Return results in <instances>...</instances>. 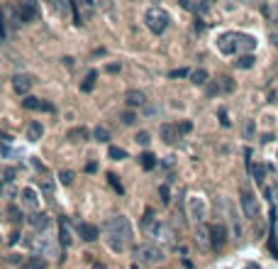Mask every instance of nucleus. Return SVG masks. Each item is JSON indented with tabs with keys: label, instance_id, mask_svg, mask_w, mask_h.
Segmentation results:
<instances>
[{
	"label": "nucleus",
	"instance_id": "obj_1",
	"mask_svg": "<svg viewBox=\"0 0 278 269\" xmlns=\"http://www.w3.org/2000/svg\"><path fill=\"white\" fill-rule=\"evenodd\" d=\"M105 235H108V245H110L112 252H125L135 240V230L130 225V218L127 215H112L105 223Z\"/></svg>",
	"mask_w": 278,
	"mask_h": 269
},
{
	"label": "nucleus",
	"instance_id": "obj_2",
	"mask_svg": "<svg viewBox=\"0 0 278 269\" xmlns=\"http://www.w3.org/2000/svg\"><path fill=\"white\" fill-rule=\"evenodd\" d=\"M135 260L144 267H154V265H161L166 260V252L156 242H146V245H139L135 250Z\"/></svg>",
	"mask_w": 278,
	"mask_h": 269
},
{
	"label": "nucleus",
	"instance_id": "obj_3",
	"mask_svg": "<svg viewBox=\"0 0 278 269\" xmlns=\"http://www.w3.org/2000/svg\"><path fill=\"white\" fill-rule=\"evenodd\" d=\"M144 22H146V27L154 34H164L168 22H171V17H168L166 10H161V7H149L146 15H144Z\"/></svg>",
	"mask_w": 278,
	"mask_h": 269
},
{
	"label": "nucleus",
	"instance_id": "obj_4",
	"mask_svg": "<svg viewBox=\"0 0 278 269\" xmlns=\"http://www.w3.org/2000/svg\"><path fill=\"white\" fill-rule=\"evenodd\" d=\"M205 215H208V206H205V198L203 196H188V218L198 223H205Z\"/></svg>",
	"mask_w": 278,
	"mask_h": 269
},
{
	"label": "nucleus",
	"instance_id": "obj_5",
	"mask_svg": "<svg viewBox=\"0 0 278 269\" xmlns=\"http://www.w3.org/2000/svg\"><path fill=\"white\" fill-rule=\"evenodd\" d=\"M146 235L151 238V242H156V245L161 247V245H166V242H171V240H173V230L168 228L166 223H161V220L156 218V223L146 230Z\"/></svg>",
	"mask_w": 278,
	"mask_h": 269
},
{
	"label": "nucleus",
	"instance_id": "obj_6",
	"mask_svg": "<svg viewBox=\"0 0 278 269\" xmlns=\"http://www.w3.org/2000/svg\"><path fill=\"white\" fill-rule=\"evenodd\" d=\"M15 10H17V15H20L22 22H32V20H37V15H39L37 0H20Z\"/></svg>",
	"mask_w": 278,
	"mask_h": 269
},
{
	"label": "nucleus",
	"instance_id": "obj_7",
	"mask_svg": "<svg viewBox=\"0 0 278 269\" xmlns=\"http://www.w3.org/2000/svg\"><path fill=\"white\" fill-rule=\"evenodd\" d=\"M20 206L25 210H32V213L39 208V193H37V188L25 186V188L20 191Z\"/></svg>",
	"mask_w": 278,
	"mask_h": 269
},
{
	"label": "nucleus",
	"instance_id": "obj_8",
	"mask_svg": "<svg viewBox=\"0 0 278 269\" xmlns=\"http://www.w3.org/2000/svg\"><path fill=\"white\" fill-rule=\"evenodd\" d=\"M195 245L203 250V252H208V250H212V240H210V228L205 225V223H198L195 225Z\"/></svg>",
	"mask_w": 278,
	"mask_h": 269
},
{
	"label": "nucleus",
	"instance_id": "obj_9",
	"mask_svg": "<svg viewBox=\"0 0 278 269\" xmlns=\"http://www.w3.org/2000/svg\"><path fill=\"white\" fill-rule=\"evenodd\" d=\"M22 108L27 110H44V113H54V105L44 98H34V95H25L22 98Z\"/></svg>",
	"mask_w": 278,
	"mask_h": 269
},
{
	"label": "nucleus",
	"instance_id": "obj_10",
	"mask_svg": "<svg viewBox=\"0 0 278 269\" xmlns=\"http://www.w3.org/2000/svg\"><path fill=\"white\" fill-rule=\"evenodd\" d=\"M242 210H244V215H247L249 220H256V218H259V203H256V196L249 193V191H244V193H242Z\"/></svg>",
	"mask_w": 278,
	"mask_h": 269
},
{
	"label": "nucleus",
	"instance_id": "obj_11",
	"mask_svg": "<svg viewBox=\"0 0 278 269\" xmlns=\"http://www.w3.org/2000/svg\"><path fill=\"white\" fill-rule=\"evenodd\" d=\"M234 49L237 52H242V54H251L254 49H256V39L251 37V34H234Z\"/></svg>",
	"mask_w": 278,
	"mask_h": 269
},
{
	"label": "nucleus",
	"instance_id": "obj_12",
	"mask_svg": "<svg viewBox=\"0 0 278 269\" xmlns=\"http://www.w3.org/2000/svg\"><path fill=\"white\" fill-rule=\"evenodd\" d=\"M210 240H212V247L215 250H222L224 242H227V225L224 223L210 225Z\"/></svg>",
	"mask_w": 278,
	"mask_h": 269
},
{
	"label": "nucleus",
	"instance_id": "obj_13",
	"mask_svg": "<svg viewBox=\"0 0 278 269\" xmlns=\"http://www.w3.org/2000/svg\"><path fill=\"white\" fill-rule=\"evenodd\" d=\"M32 86H34V79L27 76V74H17L12 79V89H15V93H20V95H27L29 90H32Z\"/></svg>",
	"mask_w": 278,
	"mask_h": 269
},
{
	"label": "nucleus",
	"instance_id": "obj_14",
	"mask_svg": "<svg viewBox=\"0 0 278 269\" xmlns=\"http://www.w3.org/2000/svg\"><path fill=\"white\" fill-rule=\"evenodd\" d=\"M217 49L227 54V57H232V54H237V49H234V32H222L220 37H217Z\"/></svg>",
	"mask_w": 278,
	"mask_h": 269
},
{
	"label": "nucleus",
	"instance_id": "obj_15",
	"mask_svg": "<svg viewBox=\"0 0 278 269\" xmlns=\"http://www.w3.org/2000/svg\"><path fill=\"white\" fill-rule=\"evenodd\" d=\"M76 233H78V238L83 240V242H95V240L100 238V230H98L93 223H81V225L76 228Z\"/></svg>",
	"mask_w": 278,
	"mask_h": 269
},
{
	"label": "nucleus",
	"instance_id": "obj_16",
	"mask_svg": "<svg viewBox=\"0 0 278 269\" xmlns=\"http://www.w3.org/2000/svg\"><path fill=\"white\" fill-rule=\"evenodd\" d=\"M125 103H127L130 108H144V105H146V95H144V90L130 89L125 93Z\"/></svg>",
	"mask_w": 278,
	"mask_h": 269
},
{
	"label": "nucleus",
	"instance_id": "obj_17",
	"mask_svg": "<svg viewBox=\"0 0 278 269\" xmlns=\"http://www.w3.org/2000/svg\"><path fill=\"white\" fill-rule=\"evenodd\" d=\"M34 247H37V250H42V255H44V257H54L56 255V242L49 238V235H42V238L34 242Z\"/></svg>",
	"mask_w": 278,
	"mask_h": 269
},
{
	"label": "nucleus",
	"instance_id": "obj_18",
	"mask_svg": "<svg viewBox=\"0 0 278 269\" xmlns=\"http://www.w3.org/2000/svg\"><path fill=\"white\" fill-rule=\"evenodd\" d=\"M2 15H5V22H7V30H17V27L22 25V20H20L17 10H12V7L2 5Z\"/></svg>",
	"mask_w": 278,
	"mask_h": 269
},
{
	"label": "nucleus",
	"instance_id": "obj_19",
	"mask_svg": "<svg viewBox=\"0 0 278 269\" xmlns=\"http://www.w3.org/2000/svg\"><path fill=\"white\" fill-rule=\"evenodd\" d=\"M49 223H52V218H49L47 213H37V210H34V215L29 218V225H32L34 230H42V233L49 228Z\"/></svg>",
	"mask_w": 278,
	"mask_h": 269
},
{
	"label": "nucleus",
	"instance_id": "obj_20",
	"mask_svg": "<svg viewBox=\"0 0 278 269\" xmlns=\"http://www.w3.org/2000/svg\"><path fill=\"white\" fill-rule=\"evenodd\" d=\"M42 135H44V125L39 120H32L27 125V140L29 142H37V140H42Z\"/></svg>",
	"mask_w": 278,
	"mask_h": 269
},
{
	"label": "nucleus",
	"instance_id": "obj_21",
	"mask_svg": "<svg viewBox=\"0 0 278 269\" xmlns=\"http://www.w3.org/2000/svg\"><path fill=\"white\" fill-rule=\"evenodd\" d=\"M20 269H47V260H44V255H34V257H27Z\"/></svg>",
	"mask_w": 278,
	"mask_h": 269
},
{
	"label": "nucleus",
	"instance_id": "obj_22",
	"mask_svg": "<svg viewBox=\"0 0 278 269\" xmlns=\"http://www.w3.org/2000/svg\"><path fill=\"white\" fill-rule=\"evenodd\" d=\"M159 132H161V140H164L166 145H173V142H176V137H178L176 125H168V122H164V125H161V130H159Z\"/></svg>",
	"mask_w": 278,
	"mask_h": 269
},
{
	"label": "nucleus",
	"instance_id": "obj_23",
	"mask_svg": "<svg viewBox=\"0 0 278 269\" xmlns=\"http://www.w3.org/2000/svg\"><path fill=\"white\" fill-rule=\"evenodd\" d=\"M59 240H61L64 247H71L73 245V235H71V228H69L66 220H61V225H59Z\"/></svg>",
	"mask_w": 278,
	"mask_h": 269
},
{
	"label": "nucleus",
	"instance_id": "obj_24",
	"mask_svg": "<svg viewBox=\"0 0 278 269\" xmlns=\"http://www.w3.org/2000/svg\"><path fill=\"white\" fill-rule=\"evenodd\" d=\"M52 5H54V10L61 17H69L73 12V2L71 0H52Z\"/></svg>",
	"mask_w": 278,
	"mask_h": 269
},
{
	"label": "nucleus",
	"instance_id": "obj_25",
	"mask_svg": "<svg viewBox=\"0 0 278 269\" xmlns=\"http://www.w3.org/2000/svg\"><path fill=\"white\" fill-rule=\"evenodd\" d=\"M71 142H88L90 140V132L85 130V127H73V130H69V135H66Z\"/></svg>",
	"mask_w": 278,
	"mask_h": 269
},
{
	"label": "nucleus",
	"instance_id": "obj_26",
	"mask_svg": "<svg viewBox=\"0 0 278 269\" xmlns=\"http://www.w3.org/2000/svg\"><path fill=\"white\" fill-rule=\"evenodd\" d=\"M254 64H256V57H254V54H239L237 61H234V66H237V69H244V71L251 69Z\"/></svg>",
	"mask_w": 278,
	"mask_h": 269
},
{
	"label": "nucleus",
	"instance_id": "obj_27",
	"mask_svg": "<svg viewBox=\"0 0 278 269\" xmlns=\"http://www.w3.org/2000/svg\"><path fill=\"white\" fill-rule=\"evenodd\" d=\"M264 12H266L269 22L278 27V2H266V5H264Z\"/></svg>",
	"mask_w": 278,
	"mask_h": 269
},
{
	"label": "nucleus",
	"instance_id": "obj_28",
	"mask_svg": "<svg viewBox=\"0 0 278 269\" xmlns=\"http://www.w3.org/2000/svg\"><path fill=\"white\" fill-rule=\"evenodd\" d=\"M208 79H210V76H208L205 69H195L193 74H191V84H193V86H205Z\"/></svg>",
	"mask_w": 278,
	"mask_h": 269
},
{
	"label": "nucleus",
	"instance_id": "obj_29",
	"mask_svg": "<svg viewBox=\"0 0 278 269\" xmlns=\"http://www.w3.org/2000/svg\"><path fill=\"white\" fill-rule=\"evenodd\" d=\"M251 174H254V181L259 183V186H264V177H266V167L264 164H249Z\"/></svg>",
	"mask_w": 278,
	"mask_h": 269
},
{
	"label": "nucleus",
	"instance_id": "obj_30",
	"mask_svg": "<svg viewBox=\"0 0 278 269\" xmlns=\"http://www.w3.org/2000/svg\"><path fill=\"white\" fill-rule=\"evenodd\" d=\"M120 120H122L125 127H132L139 118H137V113H135V108H130V110H122V113H120Z\"/></svg>",
	"mask_w": 278,
	"mask_h": 269
},
{
	"label": "nucleus",
	"instance_id": "obj_31",
	"mask_svg": "<svg viewBox=\"0 0 278 269\" xmlns=\"http://www.w3.org/2000/svg\"><path fill=\"white\" fill-rule=\"evenodd\" d=\"M93 137H95V142H110V130L105 125H98L93 130Z\"/></svg>",
	"mask_w": 278,
	"mask_h": 269
},
{
	"label": "nucleus",
	"instance_id": "obj_32",
	"mask_svg": "<svg viewBox=\"0 0 278 269\" xmlns=\"http://www.w3.org/2000/svg\"><path fill=\"white\" fill-rule=\"evenodd\" d=\"M139 162H141V169H146V172H151V169L156 167V157H154L151 152H144V154L139 157Z\"/></svg>",
	"mask_w": 278,
	"mask_h": 269
},
{
	"label": "nucleus",
	"instance_id": "obj_33",
	"mask_svg": "<svg viewBox=\"0 0 278 269\" xmlns=\"http://www.w3.org/2000/svg\"><path fill=\"white\" fill-rule=\"evenodd\" d=\"M242 132H244V140H254L256 137V120H244Z\"/></svg>",
	"mask_w": 278,
	"mask_h": 269
},
{
	"label": "nucleus",
	"instance_id": "obj_34",
	"mask_svg": "<svg viewBox=\"0 0 278 269\" xmlns=\"http://www.w3.org/2000/svg\"><path fill=\"white\" fill-rule=\"evenodd\" d=\"M154 223H156V218H154V210L146 208V210H144V218H141V230L146 233V230H149Z\"/></svg>",
	"mask_w": 278,
	"mask_h": 269
},
{
	"label": "nucleus",
	"instance_id": "obj_35",
	"mask_svg": "<svg viewBox=\"0 0 278 269\" xmlns=\"http://www.w3.org/2000/svg\"><path fill=\"white\" fill-rule=\"evenodd\" d=\"M95 79H98V71H88L85 81L81 84V90H83V93H88V90H93V86H95Z\"/></svg>",
	"mask_w": 278,
	"mask_h": 269
},
{
	"label": "nucleus",
	"instance_id": "obj_36",
	"mask_svg": "<svg viewBox=\"0 0 278 269\" xmlns=\"http://www.w3.org/2000/svg\"><path fill=\"white\" fill-rule=\"evenodd\" d=\"M108 157H110L112 162H122V159H127V152L122 150V147H115L112 145L110 150H108Z\"/></svg>",
	"mask_w": 278,
	"mask_h": 269
},
{
	"label": "nucleus",
	"instance_id": "obj_37",
	"mask_svg": "<svg viewBox=\"0 0 278 269\" xmlns=\"http://www.w3.org/2000/svg\"><path fill=\"white\" fill-rule=\"evenodd\" d=\"M73 179H76V174H73L71 169H64V172H59V181H61L64 186H71V183H73Z\"/></svg>",
	"mask_w": 278,
	"mask_h": 269
},
{
	"label": "nucleus",
	"instance_id": "obj_38",
	"mask_svg": "<svg viewBox=\"0 0 278 269\" xmlns=\"http://www.w3.org/2000/svg\"><path fill=\"white\" fill-rule=\"evenodd\" d=\"M135 142H137V145H141V147H149V142H151V135H149L146 130H141V132H137Z\"/></svg>",
	"mask_w": 278,
	"mask_h": 269
},
{
	"label": "nucleus",
	"instance_id": "obj_39",
	"mask_svg": "<svg viewBox=\"0 0 278 269\" xmlns=\"http://www.w3.org/2000/svg\"><path fill=\"white\" fill-rule=\"evenodd\" d=\"M7 215H10L12 223H22V210L17 208V206H10V208H7Z\"/></svg>",
	"mask_w": 278,
	"mask_h": 269
},
{
	"label": "nucleus",
	"instance_id": "obj_40",
	"mask_svg": "<svg viewBox=\"0 0 278 269\" xmlns=\"http://www.w3.org/2000/svg\"><path fill=\"white\" fill-rule=\"evenodd\" d=\"M159 196H161V203H164V206H168V203H171V193H168L166 183H161V186H159Z\"/></svg>",
	"mask_w": 278,
	"mask_h": 269
},
{
	"label": "nucleus",
	"instance_id": "obj_41",
	"mask_svg": "<svg viewBox=\"0 0 278 269\" xmlns=\"http://www.w3.org/2000/svg\"><path fill=\"white\" fill-rule=\"evenodd\" d=\"M222 84H220V89L224 90V93H232L234 90V79H229V76H224V79H220Z\"/></svg>",
	"mask_w": 278,
	"mask_h": 269
},
{
	"label": "nucleus",
	"instance_id": "obj_42",
	"mask_svg": "<svg viewBox=\"0 0 278 269\" xmlns=\"http://www.w3.org/2000/svg\"><path fill=\"white\" fill-rule=\"evenodd\" d=\"M108 181H110V186L117 191V193H125V188H122V183H120V179L115 177V174H108Z\"/></svg>",
	"mask_w": 278,
	"mask_h": 269
},
{
	"label": "nucleus",
	"instance_id": "obj_43",
	"mask_svg": "<svg viewBox=\"0 0 278 269\" xmlns=\"http://www.w3.org/2000/svg\"><path fill=\"white\" fill-rule=\"evenodd\" d=\"M168 76H171V79H186V76H191V71H188V69H173Z\"/></svg>",
	"mask_w": 278,
	"mask_h": 269
},
{
	"label": "nucleus",
	"instance_id": "obj_44",
	"mask_svg": "<svg viewBox=\"0 0 278 269\" xmlns=\"http://www.w3.org/2000/svg\"><path fill=\"white\" fill-rule=\"evenodd\" d=\"M176 130H178L181 135H186V132H191V130H193V122H191V120H183L181 125H176Z\"/></svg>",
	"mask_w": 278,
	"mask_h": 269
},
{
	"label": "nucleus",
	"instance_id": "obj_45",
	"mask_svg": "<svg viewBox=\"0 0 278 269\" xmlns=\"http://www.w3.org/2000/svg\"><path fill=\"white\" fill-rule=\"evenodd\" d=\"M105 71H108V74H120V71H122V64H117V61H115V64H108Z\"/></svg>",
	"mask_w": 278,
	"mask_h": 269
},
{
	"label": "nucleus",
	"instance_id": "obj_46",
	"mask_svg": "<svg viewBox=\"0 0 278 269\" xmlns=\"http://www.w3.org/2000/svg\"><path fill=\"white\" fill-rule=\"evenodd\" d=\"M42 191L52 196V193H54V183H52V181H42Z\"/></svg>",
	"mask_w": 278,
	"mask_h": 269
},
{
	"label": "nucleus",
	"instance_id": "obj_47",
	"mask_svg": "<svg viewBox=\"0 0 278 269\" xmlns=\"http://www.w3.org/2000/svg\"><path fill=\"white\" fill-rule=\"evenodd\" d=\"M205 86H208V84H205ZM220 84H210V86H208V95H217V93H220Z\"/></svg>",
	"mask_w": 278,
	"mask_h": 269
},
{
	"label": "nucleus",
	"instance_id": "obj_48",
	"mask_svg": "<svg viewBox=\"0 0 278 269\" xmlns=\"http://www.w3.org/2000/svg\"><path fill=\"white\" fill-rule=\"evenodd\" d=\"M2 177H5V181H12L15 179V169H2Z\"/></svg>",
	"mask_w": 278,
	"mask_h": 269
},
{
	"label": "nucleus",
	"instance_id": "obj_49",
	"mask_svg": "<svg viewBox=\"0 0 278 269\" xmlns=\"http://www.w3.org/2000/svg\"><path fill=\"white\" fill-rule=\"evenodd\" d=\"M144 113H146V115H154L156 108H154V105H144Z\"/></svg>",
	"mask_w": 278,
	"mask_h": 269
},
{
	"label": "nucleus",
	"instance_id": "obj_50",
	"mask_svg": "<svg viewBox=\"0 0 278 269\" xmlns=\"http://www.w3.org/2000/svg\"><path fill=\"white\" fill-rule=\"evenodd\" d=\"M220 120H222V125H224V127H229V120H227V113H224V110L220 113Z\"/></svg>",
	"mask_w": 278,
	"mask_h": 269
},
{
	"label": "nucleus",
	"instance_id": "obj_51",
	"mask_svg": "<svg viewBox=\"0 0 278 269\" xmlns=\"http://www.w3.org/2000/svg\"><path fill=\"white\" fill-rule=\"evenodd\" d=\"M17 240H20V233H12V235H10V245H15Z\"/></svg>",
	"mask_w": 278,
	"mask_h": 269
},
{
	"label": "nucleus",
	"instance_id": "obj_52",
	"mask_svg": "<svg viewBox=\"0 0 278 269\" xmlns=\"http://www.w3.org/2000/svg\"><path fill=\"white\" fill-rule=\"evenodd\" d=\"M244 269H261V267H259V265H254V262H249V265H247Z\"/></svg>",
	"mask_w": 278,
	"mask_h": 269
},
{
	"label": "nucleus",
	"instance_id": "obj_53",
	"mask_svg": "<svg viewBox=\"0 0 278 269\" xmlns=\"http://www.w3.org/2000/svg\"><path fill=\"white\" fill-rule=\"evenodd\" d=\"M85 2H88V5H93V2H95V0H85Z\"/></svg>",
	"mask_w": 278,
	"mask_h": 269
},
{
	"label": "nucleus",
	"instance_id": "obj_54",
	"mask_svg": "<svg viewBox=\"0 0 278 269\" xmlns=\"http://www.w3.org/2000/svg\"><path fill=\"white\" fill-rule=\"evenodd\" d=\"M0 42H5V37H2V32H0Z\"/></svg>",
	"mask_w": 278,
	"mask_h": 269
},
{
	"label": "nucleus",
	"instance_id": "obj_55",
	"mask_svg": "<svg viewBox=\"0 0 278 269\" xmlns=\"http://www.w3.org/2000/svg\"><path fill=\"white\" fill-rule=\"evenodd\" d=\"M0 174H2V164H0Z\"/></svg>",
	"mask_w": 278,
	"mask_h": 269
},
{
	"label": "nucleus",
	"instance_id": "obj_56",
	"mask_svg": "<svg viewBox=\"0 0 278 269\" xmlns=\"http://www.w3.org/2000/svg\"><path fill=\"white\" fill-rule=\"evenodd\" d=\"M0 196H2V186H0Z\"/></svg>",
	"mask_w": 278,
	"mask_h": 269
},
{
	"label": "nucleus",
	"instance_id": "obj_57",
	"mask_svg": "<svg viewBox=\"0 0 278 269\" xmlns=\"http://www.w3.org/2000/svg\"><path fill=\"white\" fill-rule=\"evenodd\" d=\"M47 2H52V0H47Z\"/></svg>",
	"mask_w": 278,
	"mask_h": 269
},
{
	"label": "nucleus",
	"instance_id": "obj_58",
	"mask_svg": "<svg viewBox=\"0 0 278 269\" xmlns=\"http://www.w3.org/2000/svg\"><path fill=\"white\" fill-rule=\"evenodd\" d=\"M0 242H2V238H0Z\"/></svg>",
	"mask_w": 278,
	"mask_h": 269
}]
</instances>
